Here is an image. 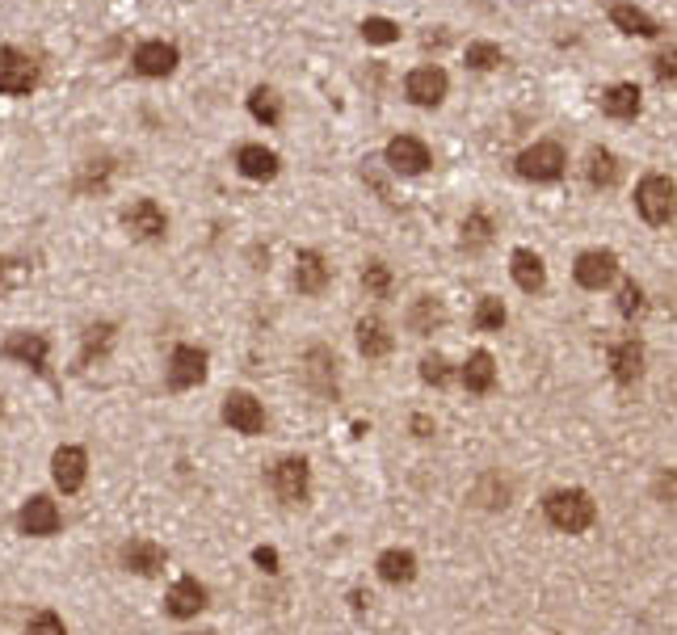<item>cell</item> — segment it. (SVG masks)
Segmentation results:
<instances>
[{
	"label": "cell",
	"mask_w": 677,
	"mask_h": 635,
	"mask_svg": "<svg viewBox=\"0 0 677 635\" xmlns=\"http://www.w3.org/2000/svg\"><path fill=\"white\" fill-rule=\"evenodd\" d=\"M543 514H547V522L556 526V530L581 535V530H589L593 518H598V505H593L589 493H581V488H560V493H551L543 501Z\"/></svg>",
	"instance_id": "cell-1"
},
{
	"label": "cell",
	"mask_w": 677,
	"mask_h": 635,
	"mask_svg": "<svg viewBox=\"0 0 677 635\" xmlns=\"http://www.w3.org/2000/svg\"><path fill=\"white\" fill-rule=\"evenodd\" d=\"M635 207H640V215L652 223V228H665V223L673 219V211H677L673 181L661 177V173H648L640 186H635Z\"/></svg>",
	"instance_id": "cell-2"
},
{
	"label": "cell",
	"mask_w": 677,
	"mask_h": 635,
	"mask_svg": "<svg viewBox=\"0 0 677 635\" xmlns=\"http://www.w3.org/2000/svg\"><path fill=\"white\" fill-rule=\"evenodd\" d=\"M564 165H568V156H564V148L556 139H539L535 148H526L518 156V173L526 181H556L564 173Z\"/></svg>",
	"instance_id": "cell-3"
},
{
	"label": "cell",
	"mask_w": 677,
	"mask_h": 635,
	"mask_svg": "<svg viewBox=\"0 0 677 635\" xmlns=\"http://www.w3.org/2000/svg\"><path fill=\"white\" fill-rule=\"evenodd\" d=\"M38 85V64L17 51V47H0V93L5 97H26Z\"/></svg>",
	"instance_id": "cell-4"
},
{
	"label": "cell",
	"mask_w": 677,
	"mask_h": 635,
	"mask_svg": "<svg viewBox=\"0 0 677 635\" xmlns=\"http://www.w3.org/2000/svg\"><path fill=\"white\" fill-rule=\"evenodd\" d=\"M207 379V350H198V345H177L169 354V387L173 392H190Z\"/></svg>",
	"instance_id": "cell-5"
},
{
	"label": "cell",
	"mask_w": 677,
	"mask_h": 635,
	"mask_svg": "<svg viewBox=\"0 0 677 635\" xmlns=\"http://www.w3.org/2000/svg\"><path fill=\"white\" fill-rule=\"evenodd\" d=\"M446 89H450V80H446V72H442L438 64H429V68H413V72H408V80H404L408 101H413V106H425V110L442 106Z\"/></svg>",
	"instance_id": "cell-6"
},
{
	"label": "cell",
	"mask_w": 677,
	"mask_h": 635,
	"mask_svg": "<svg viewBox=\"0 0 677 635\" xmlns=\"http://www.w3.org/2000/svg\"><path fill=\"white\" fill-rule=\"evenodd\" d=\"M177 59L181 51L173 43H164V38H148V43H139L135 55H131V64L139 76H148V80H160V76H169L177 68Z\"/></svg>",
	"instance_id": "cell-7"
},
{
	"label": "cell",
	"mask_w": 677,
	"mask_h": 635,
	"mask_svg": "<svg viewBox=\"0 0 677 635\" xmlns=\"http://www.w3.org/2000/svg\"><path fill=\"white\" fill-rule=\"evenodd\" d=\"M387 165H392L396 173H404V177H417V173H425L429 165H434V156H429V148L417 139V135H396L392 143H387Z\"/></svg>",
	"instance_id": "cell-8"
},
{
	"label": "cell",
	"mask_w": 677,
	"mask_h": 635,
	"mask_svg": "<svg viewBox=\"0 0 677 635\" xmlns=\"http://www.w3.org/2000/svg\"><path fill=\"white\" fill-rule=\"evenodd\" d=\"M223 421H228L236 434L253 438V434H261V429H265V408L249 392H232L228 400H223Z\"/></svg>",
	"instance_id": "cell-9"
},
{
	"label": "cell",
	"mask_w": 677,
	"mask_h": 635,
	"mask_svg": "<svg viewBox=\"0 0 677 635\" xmlns=\"http://www.w3.org/2000/svg\"><path fill=\"white\" fill-rule=\"evenodd\" d=\"M307 484H312V471H307L303 459H282L270 471V488L278 493V501H286V505H299L307 497Z\"/></svg>",
	"instance_id": "cell-10"
},
{
	"label": "cell",
	"mask_w": 677,
	"mask_h": 635,
	"mask_svg": "<svg viewBox=\"0 0 677 635\" xmlns=\"http://www.w3.org/2000/svg\"><path fill=\"white\" fill-rule=\"evenodd\" d=\"M572 274H577V282L585 286V291H602V286H610L614 274H619V257H614L610 249H589V253L577 257Z\"/></svg>",
	"instance_id": "cell-11"
},
{
	"label": "cell",
	"mask_w": 677,
	"mask_h": 635,
	"mask_svg": "<svg viewBox=\"0 0 677 635\" xmlns=\"http://www.w3.org/2000/svg\"><path fill=\"white\" fill-rule=\"evenodd\" d=\"M17 526H22V535L47 539V535H55V530L64 526V514H59V505L51 497H30L22 505V514H17Z\"/></svg>",
	"instance_id": "cell-12"
},
{
	"label": "cell",
	"mask_w": 677,
	"mask_h": 635,
	"mask_svg": "<svg viewBox=\"0 0 677 635\" xmlns=\"http://www.w3.org/2000/svg\"><path fill=\"white\" fill-rule=\"evenodd\" d=\"M51 476L64 493H80V484L89 476V455L80 446H59L55 459H51Z\"/></svg>",
	"instance_id": "cell-13"
},
{
	"label": "cell",
	"mask_w": 677,
	"mask_h": 635,
	"mask_svg": "<svg viewBox=\"0 0 677 635\" xmlns=\"http://www.w3.org/2000/svg\"><path fill=\"white\" fill-rule=\"evenodd\" d=\"M303 375L312 383L316 396H333L337 392V358L328 345H312V350L303 354Z\"/></svg>",
	"instance_id": "cell-14"
},
{
	"label": "cell",
	"mask_w": 677,
	"mask_h": 635,
	"mask_svg": "<svg viewBox=\"0 0 677 635\" xmlns=\"http://www.w3.org/2000/svg\"><path fill=\"white\" fill-rule=\"evenodd\" d=\"M122 223H127V232H135L139 240H160L164 232H169V219H164V211L152 198L131 202V207L122 211Z\"/></svg>",
	"instance_id": "cell-15"
},
{
	"label": "cell",
	"mask_w": 677,
	"mask_h": 635,
	"mask_svg": "<svg viewBox=\"0 0 677 635\" xmlns=\"http://www.w3.org/2000/svg\"><path fill=\"white\" fill-rule=\"evenodd\" d=\"M0 354L22 362V366H34V371H47V354H51V341L43 333H13L0 345Z\"/></svg>",
	"instance_id": "cell-16"
},
{
	"label": "cell",
	"mask_w": 677,
	"mask_h": 635,
	"mask_svg": "<svg viewBox=\"0 0 677 635\" xmlns=\"http://www.w3.org/2000/svg\"><path fill=\"white\" fill-rule=\"evenodd\" d=\"M122 568L127 572H139V577H156V572L164 568V547L160 543H152V539H131V543H122Z\"/></svg>",
	"instance_id": "cell-17"
},
{
	"label": "cell",
	"mask_w": 677,
	"mask_h": 635,
	"mask_svg": "<svg viewBox=\"0 0 677 635\" xmlns=\"http://www.w3.org/2000/svg\"><path fill=\"white\" fill-rule=\"evenodd\" d=\"M236 169L249 181H274L278 177V152H270L265 143H240L236 148Z\"/></svg>",
	"instance_id": "cell-18"
},
{
	"label": "cell",
	"mask_w": 677,
	"mask_h": 635,
	"mask_svg": "<svg viewBox=\"0 0 677 635\" xmlns=\"http://www.w3.org/2000/svg\"><path fill=\"white\" fill-rule=\"evenodd\" d=\"M202 606H207V585L194 581V577H181L169 589V598H164V610H169L173 619H194Z\"/></svg>",
	"instance_id": "cell-19"
},
{
	"label": "cell",
	"mask_w": 677,
	"mask_h": 635,
	"mask_svg": "<svg viewBox=\"0 0 677 635\" xmlns=\"http://www.w3.org/2000/svg\"><path fill=\"white\" fill-rule=\"evenodd\" d=\"M509 274H514V282L522 286L526 295H535V291H543V286H547L543 257L530 253V249H514V257H509Z\"/></svg>",
	"instance_id": "cell-20"
},
{
	"label": "cell",
	"mask_w": 677,
	"mask_h": 635,
	"mask_svg": "<svg viewBox=\"0 0 677 635\" xmlns=\"http://www.w3.org/2000/svg\"><path fill=\"white\" fill-rule=\"evenodd\" d=\"M610 22L619 26L623 34H631V38H656V34H661L656 17H648L644 9L627 5V0H614V5H610Z\"/></svg>",
	"instance_id": "cell-21"
},
{
	"label": "cell",
	"mask_w": 677,
	"mask_h": 635,
	"mask_svg": "<svg viewBox=\"0 0 677 635\" xmlns=\"http://www.w3.org/2000/svg\"><path fill=\"white\" fill-rule=\"evenodd\" d=\"M295 286L303 295H320L328 286V261L316 253V249H303L295 257Z\"/></svg>",
	"instance_id": "cell-22"
},
{
	"label": "cell",
	"mask_w": 677,
	"mask_h": 635,
	"mask_svg": "<svg viewBox=\"0 0 677 635\" xmlns=\"http://www.w3.org/2000/svg\"><path fill=\"white\" fill-rule=\"evenodd\" d=\"M610 371H614V379L619 383H635L644 375V350H640V341H619L610 350Z\"/></svg>",
	"instance_id": "cell-23"
},
{
	"label": "cell",
	"mask_w": 677,
	"mask_h": 635,
	"mask_svg": "<svg viewBox=\"0 0 677 635\" xmlns=\"http://www.w3.org/2000/svg\"><path fill=\"white\" fill-rule=\"evenodd\" d=\"M492 383H497V366H492V354L488 350H476L467 362H463V387L476 396H488Z\"/></svg>",
	"instance_id": "cell-24"
},
{
	"label": "cell",
	"mask_w": 677,
	"mask_h": 635,
	"mask_svg": "<svg viewBox=\"0 0 677 635\" xmlns=\"http://www.w3.org/2000/svg\"><path fill=\"white\" fill-rule=\"evenodd\" d=\"M602 110L610 118H619V122L640 118V89H635V85H610L602 93Z\"/></svg>",
	"instance_id": "cell-25"
},
{
	"label": "cell",
	"mask_w": 677,
	"mask_h": 635,
	"mask_svg": "<svg viewBox=\"0 0 677 635\" xmlns=\"http://www.w3.org/2000/svg\"><path fill=\"white\" fill-rule=\"evenodd\" d=\"M379 577L387 585H408V581L417 577V556H413V551H400V547L383 551V556H379Z\"/></svg>",
	"instance_id": "cell-26"
},
{
	"label": "cell",
	"mask_w": 677,
	"mask_h": 635,
	"mask_svg": "<svg viewBox=\"0 0 677 635\" xmlns=\"http://www.w3.org/2000/svg\"><path fill=\"white\" fill-rule=\"evenodd\" d=\"M442 320H446V312L434 295H421L413 307H408V329H413L417 337H429L434 329H442Z\"/></svg>",
	"instance_id": "cell-27"
},
{
	"label": "cell",
	"mask_w": 677,
	"mask_h": 635,
	"mask_svg": "<svg viewBox=\"0 0 677 635\" xmlns=\"http://www.w3.org/2000/svg\"><path fill=\"white\" fill-rule=\"evenodd\" d=\"M358 350L366 358H387L392 354V333H387L383 320H362L358 324Z\"/></svg>",
	"instance_id": "cell-28"
},
{
	"label": "cell",
	"mask_w": 677,
	"mask_h": 635,
	"mask_svg": "<svg viewBox=\"0 0 677 635\" xmlns=\"http://www.w3.org/2000/svg\"><path fill=\"white\" fill-rule=\"evenodd\" d=\"M589 181H593V186H598V190H610L614 186V181H619V160H614V152H606V148H593L589 152Z\"/></svg>",
	"instance_id": "cell-29"
},
{
	"label": "cell",
	"mask_w": 677,
	"mask_h": 635,
	"mask_svg": "<svg viewBox=\"0 0 677 635\" xmlns=\"http://www.w3.org/2000/svg\"><path fill=\"white\" fill-rule=\"evenodd\" d=\"M114 345V324H89L85 329V350H80V366H93L97 358H106Z\"/></svg>",
	"instance_id": "cell-30"
},
{
	"label": "cell",
	"mask_w": 677,
	"mask_h": 635,
	"mask_svg": "<svg viewBox=\"0 0 677 635\" xmlns=\"http://www.w3.org/2000/svg\"><path fill=\"white\" fill-rule=\"evenodd\" d=\"M249 114H253L257 122H265V127H274L278 114H282L278 93H274V89H265V85H257V89L249 93Z\"/></svg>",
	"instance_id": "cell-31"
},
{
	"label": "cell",
	"mask_w": 677,
	"mask_h": 635,
	"mask_svg": "<svg viewBox=\"0 0 677 635\" xmlns=\"http://www.w3.org/2000/svg\"><path fill=\"white\" fill-rule=\"evenodd\" d=\"M362 38H366V43H375V47H387V43H396V38H400V26L392 22V17H366V22H362Z\"/></svg>",
	"instance_id": "cell-32"
},
{
	"label": "cell",
	"mask_w": 677,
	"mask_h": 635,
	"mask_svg": "<svg viewBox=\"0 0 677 635\" xmlns=\"http://www.w3.org/2000/svg\"><path fill=\"white\" fill-rule=\"evenodd\" d=\"M497 64H505V51L497 43H467V68L488 72V68H497Z\"/></svg>",
	"instance_id": "cell-33"
},
{
	"label": "cell",
	"mask_w": 677,
	"mask_h": 635,
	"mask_svg": "<svg viewBox=\"0 0 677 635\" xmlns=\"http://www.w3.org/2000/svg\"><path fill=\"white\" fill-rule=\"evenodd\" d=\"M362 286H366V291H371L375 299H387V295H392V270H387L383 261H371V265L362 270Z\"/></svg>",
	"instance_id": "cell-34"
},
{
	"label": "cell",
	"mask_w": 677,
	"mask_h": 635,
	"mask_svg": "<svg viewBox=\"0 0 677 635\" xmlns=\"http://www.w3.org/2000/svg\"><path fill=\"white\" fill-rule=\"evenodd\" d=\"M488 240H492V219L484 211L467 215V223H463V244H467V249H484Z\"/></svg>",
	"instance_id": "cell-35"
},
{
	"label": "cell",
	"mask_w": 677,
	"mask_h": 635,
	"mask_svg": "<svg viewBox=\"0 0 677 635\" xmlns=\"http://www.w3.org/2000/svg\"><path fill=\"white\" fill-rule=\"evenodd\" d=\"M501 324H505V303H501V299H492V295H484L480 307H476V329L497 333Z\"/></svg>",
	"instance_id": "cell-36"
},
{
	"label": "cell",
	"mask_w": 677,
	"mask_h": 635,
	"mask_svg": "<svg viewBox=\"0 0 677 635\" xmlns=\"http://www.w3.org/2000/svg\"><path fill=\"white\" fill-rule=\"evenodd\" d=\"M421 379H425L429 387H446V383H450V362H446L442 354L421 358Z\"/></svg>",
	"instance_id": "cell-37"
},
{
	"label": "cell",
	"mask_w": 677,
	"mask_h": 635,
	"mask_svg": "<svg viewBox=\"0 0 677 635\" xmlns=\"http://www.w3.org/2000/svg\"><path fill=\"white\" fill-rule=\"evenodd\" d=\"M110 173H114V165H110V160H93V165L85 169V177L76 181V190H80V194L101 190V186H106V181H110Z\"/></svg>",
	"instance_id": "cell-38"
},
{
	"label": "cell",
	"mask_w": 677,
	"mask_h": 635,
	"mask_svg": "<svg viewBox=\"0 0 677 635\" xmlns=\"http://www.w3.org/2000/svg\"><path fill=\"white\" fill-rule=\"evenodd\" d=\"M26 635H68V627H64V619H59L55 610H38L30 619V627H26Z\"/></svg>",
	"instance_id": "cell-39"
},
{
	"label": "cell",
	"mask_w": 677,
	"mask_h": 635,
	"mask_svg": "<svg viewBox=\"0 0 677 635\" xmlns=\"http://www.w3.org/2000/svg\"><path fill=\"white\" fill-rule=\"evenodd\" d=\"M652 72H656V80H661V85H677V47L656 55V59H652Z\"/></svg>",
	"instance_id": "cell-40"
},
{
	"label": "cell",
	"mask_w": 677,
	"mask_h": 635,
	"mask_svg": "<svg viewBox=\"0 0 677 635\" xmlns=\"http://www.w3.org/2000/svg\"><path fill=\"white\" fill-rule=\"evenodd\" d=\"M619 312L623 316H640L644 312V291L635 282H623V291H619Z\"/></svg>",
	"instance_id": "cell-41"
},
{
	"label": "cell",
	"mask_w": 677,
	"mask_h": 635,
	"mask_svg": "<svg viewBox=\"0 0 677 635\" xmlns=\"http://www.w3.org/2000/svg\"><path fill=\"white\" fill-rule=\"evenodd\" d=\"M656 497H661V501H677V471H665V476L656 480Z\"/></svg>",
	"instance_id": "cell-42"
},
{
	"label": "cell",
	"mask_w": 677,
	"mask_h": 635,
	"mask_svg": "<svg viewBox=\"0 0 677 635\" xmlns=\"http://www.w3.org/2000/svg\"><path fill=\"white\" fill-rule=\"evenodd\" d=\"M253 560H257L265 572H278V551H274V547H257V551H253Z\"/></svg>",
	"instance_id": "cell-43"
},
{
	"label": "cell",
	"mask_w": 677,
	"mask_h": 635,
	"mask_svg": "<svg viewBox=\"0 0 677 635\" xmlns=\"http://www.w3.org/2000/svg\"><path fill=\"white\" fill-rule=\"evenodd\" d=\"M413 429H417V434L425 438V434H429V429H434V421H429V417H413Z\"/></svg>",
	"instance_id": "cell-44"
},
{
	"label": "cell",
	"mask_w": 677,
	"mask_h": 635,
	"mask_svg": "<svg viewBox=\"0 0 677 635\" xmlns=\"http://www.w3.org/2000/svg\"><path fill=\"white\" fill-rule=\"evenodd\" d=\"M207 635H211V631H207Z\"/></svg>",
	"instance_id": "cell-45"
}]
</instances>
